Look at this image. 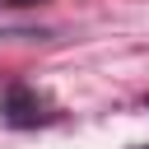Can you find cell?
I'll list each match as a JSON object with an SVG mask.
<instances>
[{
	"label": "cell",
	"mask_w": 149,
	"mask_h": 149,
	"mask_svg": "<svg viewBox=\"0 0 149 149\" xmlns=\"http://www.w3.org/2000/svg\"><path fill=\"white\" fill-rule=\"evenodd\" d=\"M0 116H5V126L23 130V126H37V121H47V116H51V107H47V98H42L37 88H28V84H14V88L0 98Z\"/></svg>",
	"instance_id": "6da1fadb"
},
{
	"label": "cell",
	"mask_w": 149,
	"mask_h": 149,
	"mask_svg": "<svg viewBox=\"0 0 149 149\" xmlns=\"http://www.w3.org/2000/svg\"><path fill=\"white\" fill-rule=\"evenodd\" d=\"M14 5H33V0H14Z\"/></svg>",
	"instance_id": "7a4b0ae2"
}]
</instances>
